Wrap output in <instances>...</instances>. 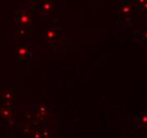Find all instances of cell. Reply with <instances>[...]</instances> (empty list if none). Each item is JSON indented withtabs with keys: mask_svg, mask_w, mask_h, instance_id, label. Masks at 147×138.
Returning <instances> with one entry per match:
<instances>
[{
	"mask_svg": "<svg viewBox=\"0 0 147 138\" xmlns=\"http://www.w3.org/2000/svg\"><path fill=\"white\" fill-rule=\"evenodd\" d=\"M30 21V18H29V16L28 14H24V16H21V18H20V22L21 23H28Z\"/></svg>",
	"mask_w": 147,
	"mask_h": 138,
	"instance_id": "cell-1",
	"label": "cell"
}]
</instances>
